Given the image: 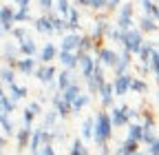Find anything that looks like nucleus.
Returning a JSON list of instances; mask_svg holds the SVG:
<instances>
[{
    "label": "nucleus",
    "instance_id": "obj_1",
    "mask_svg": "<svg viewBox=\"0 0 159 155\" xmlns=\"http://www.w3.org/2000/svg\"><path fill=\"white\" fill-rule=\"evenodd\" d=\"M111 138H113V124H111L108 113L102 109V111H97V115L93 118V138L91 140H95V144L99 148H104V146H108Z\"/></svg>",
    "mask_w": 159,
    "mask_h": 155
},
{
    "label": "nucleus",
    "instance_id": "obj_2",
    "mask_svg": "<svg viewBox=\"0 0 159 155\" xmlns=\"http://www.w3.org/2000/svg\"><path fill=\"white\" fill-rule=\"evenodd\" d=\"M142 42H144V33L139 31V29H128V31H124L122 42H119V45H122L124 51H128L130 55H137L139 47H142Z\"/></svg>",
    "mask_w": 159,
    "mask_h": 155
},
{
    "label": "nucleus",
    "instance_id": "obj_3",
    "mask_svg": "<svg viewBox=\"0 0 159 155\" xmlns=\"http://www.w3.org/2000/svg\"><path fill=\"white\" fill-rule=\"evenodd\" d=\"M137 111L130 109V106H113V111L108 113V118H111V124L113 126H126L133 118H137Z\"/></svg>",
    "mask_w": 159,
    "mask_h": 155
},
{
    "label": "nucleus",
    "instance_id": "obj_4",
    "mask_svg": "<svg viewBox=\"0 0 159 155\" xmlns=\"http://www.w3.org/2000/svg\"><path fill=\"white\" fill-rule=\"evenodd\" d=\"M117 9H119V13H117V22H115V27H117L119 31H128V29H133V16H135L133 5H130V2H124V5H119Z\"/></svg>",
    "mask_w": 159,
    "mask_h": 155
},
{
    "label": "nucleus",
    "instance_id": "obj_5",
    "mask_svg": "<svg viewBox=\"0 0 159 155\" xmlns=\"http://www.w3.org/2000/svg\"><path fill=\"white\" fill-rule=\"evenodd\" d=\"M104 82H106V78H104V67L99 64V62H95L93 73L86 78V84H89V95H97V93H99V89L104 87Z\"/></svg>",
    "mask_w": 159,
    "mask_h": 155
},
{
    "label": "nucleus",
    "instance_id": "obj_6",
    "mask_svg": "<svg viewBox=\"0 0 159 155\" xmlns=\"http://www.w3.org/2000/svg\"><path fill=\"white\" fill-rule=\"evenodd\" d=\"M55 73H57V69H55L53 64H38L35 71H33L35 80H38V82H42V84H53Z\"/></svg>",
    "mask_w": 159,
    "mask_h": 155
},
{
    "label": "nucleus",
    "instance_id": "obj_7",
    "mask_svg": "<svg viewBox=\"0 0 159 155\" xmlns=\"http://www.w3.org/2000/svg\"><path fill=\"white\" fill-rule=\"evenodd\" d=\"M117 53L113 51V49H108V47H99L97 51H95V60L99 62V64H102V67H115L117 64Z\"/></svg>",
    "mask_w": 159,
    "mask_h": 155
},
{
    "label": "nucleus",
    "instance_id": "obj_8",
    "mask_svg": "<svg viewBox=\"0 0 159 155\" xmlns=\"http://www.w3.org/2000/svg\"><path fill=\"white\" fill-rule=\"evenodd\" d=\"M13 11H16V7H9V5L0 7V27H2V33H9V31L16 27Z\"/></svg>",
    "mask_w": 159,
    "mask_h": 155
},
{
    "label": "nucleus",
    "instance_id": "obj_9",
    "mask_svg": "<svg viewBox=\"0 0 159 155\" xmlns=\"http://www.w3.org/2000/svg\"><path fill=\"white\" fill-rule=\"evenodd\" d=\"M35 55H38V60H35V62H40V64H51L55 58H57V47H55L53 42H47V45L40 49Z\"/></svg>",
    "mask_w": 159,
    "mask_h": 155
},
{
    "label": "nucleus",
    "instance_id": "obj_10",
    "mask_svg": "<svg viewBox=\"0 0 159 155\" xmlns=\"http://www.w3.org/2000/svg\"><path fill=\"white\" fill-rule=\"evenodd\" d=\"M130 73H122V75H115L113 78V93L115 95H126L128 93V87H130Z\"/></svg>",
    "mask_w": 159,
    "mask_h": 155
},
{
    "label": "nucleus",
    "instance_id": "obj_11",
    "mask_svg": "<svg viewBox=\"0 0 159 155\" xmlns=\"http://www.w3.org/2000/svg\"><path fill=\"white\" fill-rule=\"evenodd\" d=\"M53 111H55V115H57L60 120H66L69 115H71V104L64 102L60 93H55V95H53Z\"/></svg>",
    "mask_w": 159,
    "mask_h": 155
},
{
    "label": "nucleus",
    "instance_id": "obj_12",
    "mask_svg": "<svg viewBox=\"0 0 159 155\" xmlns=\"http://www.w3.org/2000/svg\"><path fill=\"white\" fill-rule=\"evenodd\" d=\"M55 60H60V64H62L64 69H69V71L77 69V55H75V51H60L57 49V58H55Z\"/></svg>",
    "mask_w": 159,
    "mask_h": 155
},
{
    "label": "nucleus",
    "instance_id": "obj_13",
    "mask_svg": "<svg viewBox=\"0 0 159 155\" xmlns=\"http://www.w3.org/2000/svg\"><path fill=\"white\" fill-rule=\"evenodd\" d=\"M35 67H38V62H35V58H18L16 60V71L18 73H25V75H33V71H35Z\"/></svg>",
    "mask_w": 159,
    "mask_h": 155
},
{
    "label": "nucleus",
    "instance_id": "obj_14",
    "mask_svg": "<svg viewBox=\"0 0 159 155\" xmlns=\"http://www.w3.org/2000/svg\"><path fill=\"white\" fill-rule=\"evenodd\" d=\"M95 58L91 55V53H84L82 58H80V60H77V67H80V73H82V78H84V80H86V78L93 73V69H95Z\"/></svg>",
    "mask_w": 159,
    "mask_h": 155
},
{
    "label": "nucleus",
    "instance_id": "obj_15",
    "mask_svg": "<svg viewBox=\"0 0 159 155\" xmlns=\"http://www.w3.org/2000/svg\"><path fill=\"white\" fill-rule=\"evenodd\" d=\"M71 82H75V80H73V71L62 69L60 73H55V87H57V93H62Z\"/></svg>",
    "mask_w": 159,
    "mask_h": 155
},
{
    "label": "nucleus",
    "instance_id": "obj_16",
    "mask_svg": "<svg viewBox=\"0 0 159 155\" xmlns=\"http://www.w3.org/2000/svg\"><path fill=\"white\" fill-rule=\"evenodd\" d=\"M18 53H20V55H25V58H35V53H38V45L31 40V38H25V40H20V42H18Z\"/></svg>",
    "mask_w": 159,
    "mask_h": 155
},
{
    "label": "nucleus",
    "instance_id": "obj_17",
    "mask_svg": "<svg viewBox=\"0 0 159 155\" xmlns=\"http://www.w3.org/2000/svg\"><path fill=\"white\" fill-rule=\"evenodd\" d=\"M33 29L38 33H53V27H51V13H42L40 18L33 20Z\"/></svg>",
    "mask_w": 159,
    "mask_h": 155
},
{
    "label": "nucleus",
    "instance_id": "obj_18",
    "mask_svg": "<svg viewBox=\"0 0 159 155\" xmlns=\"http://www.w3.org/2000/svg\"><path fill=\"white\" fill-rule=\"evenodd\" d=\"M80 33H64L62 42H60V51H75L80 47Z\"/></svg>",
    "mask_w": 159,
    "mask_h": 155
},
{
    "label": "nucleus",
    "instance_id": "obj_19",
    "mask_svg": "<svg viewBox=\"0 0 159 155\" xmlns=\"http://www.w3.org/2000/svg\"><path fill=\"white\" fill-rule=\"evenodd\" d=\"M31 126H22L20 131H16L13 135H16V144H18V151H25L27 146H29V140H31Z\"/></svg>",
    "mask_w": 159,
    "mask_h": 155
},
{
    "label": "nucleus",
    "instance_id": "obj_20",
    "mask_svg": "<svg viewBox=\"0 0 159 155\" xmlns=\"http://www.w3.org/2000/svg\"><path fill=\"white\" fill-rule=\"evenodd\" d=\"M64 20H66V31L77 33V29H80V11H77V7L69 9V13L64 16Z\"/></svg>",
    "mask_w": 159,
    "mask_h": 155
},
{
    "label": "nucleus",
    "instance_id": "obj_21",
    "mask_svg": "<svg viewBox=\"0 0 159 155\" xmlns=\"http://www.w3.org/2000/svg\"><path fill=\"white\" fill-rule=\"evenodd\" d=\"M157 51V45L152 42V40H144L142 42V47H139V51H137V55H139V60L144 62V67H146V62L150 60V55Z\"/></svg>",
    "mask_w": 159,
    "mask_h": 155
},
{
    "label": "nucleus",
    "instance_id": "obj_22",
    "mask_svg": "<svg viewBox=\"0 0 159 155\" xmlns=\"http://www.w3.org/2000/svg\"><path fill=\"white\" fill-rule=\"evenodd\" d=\"M27 87H22V84H18V82H13V84H9L7 87V95L13 100V102H18V100H25L27 98Z\"/></svg>",
    "mask_w": 159,
    "mask_h": 155
},
{
    "label": "nucleus",
    "instance_id": "obj_23",
    "mask_svg": "<svg viewBox=\"0 0 159 155\" xmlns=\"http://www.w3.org/2000/svg\"><path fill=\"white\" fill-rule=\"evenodd\" d=\"M139 31H142V33H157V31H159L157 18H150V16H142V20H139Z\"/></svg>",
    "mask_w": 159,
    "mask_h": 155
},
{
    "label": "nucleus",
    "instance_id": "obj_24",
    "mask_svg": "<svg viewBox=\"0 0 159 155\" xmlns=\"http://www.w3.org/2000/svg\"><path fill=\"white\" fill-rule=\"evenodd\" d=\"M97 95H102V109H108L113 106V98H115V93H113V84L111 82H104V87L99 89Z\"/></svg>",
    "mask_w": 159,
    "mask_h": 155
},
{
    "label": "nucleus",
    "instance_id": "obj_25",
    "mask_svg": "<svg viewBox=\"0 0 159 155\" xmlns=\"http://www.w3.org/2000/svg\"><path fill=\"white\" fill-rule=\"evenodd\" d=\"M16 111V102L9 98V95H7V91H2V93H0V113H2V115H7V118H9V115Z\"/></svg>",
    "mask_w": 159,
    "mask_h": 155
},
{
    "label": "nucleus",
    "instance_id": "obj_26",
    "mask_svg": "<svg viewBox=\"0 0 159 155\" xmlns=\"http://www.w3.org/2000/svg\"><path fill=\"white\" fill-rule=\"evenodd\" d=\"M80 93H82V89H80V84H77V82H71V84H69V87H66V89H64L62 93H60V95H62V100H64V102L73 104V100L77 98Z\"/></svg>",
    "mask_w": 159,
    "mask_h": 155
},
{
    "label": "nucleus",
    "instance_id": "obj_27",
    "mask_svg": "<svg viewBox=\"0 0 159 155\" xmlns=\"http://www.w3.org/2000/svg\"><path fill=\"white\" fill-rule=\"evenodd\" d=\"M16 82V69H11V67H2L0 69V84H13Z\"/></svg>",
    "mask_w": 159,
    "mask_h": 155
},
{
    "label": "nucleus",
    "instance_id": "obj_28",
    "mask_svg": "<svg viewBox=\"0 0 159 155\" xmlns=\"http://www.w3.org/2000/svg\"><path fill=\"white\" fill-rule=\"evenodd\" d=\"M91 102V95H84V93H80L77 98L73 100V104H71V113H80L86 104Z\"/></svg>",
    "mask_w": 159,
    "mask_h": 155
},
{
    "label": "nucleus",
    "instance_id": "obj_29",
    "mask_svg": "<svg viewBox=\"0 0 159 155\" xmlns=\"http://www.w3.org/2000/svg\"><path fill=\"white\" fill-rule=\"evenodd\" d=\"M51 27H53V33H66V20L62 16L51 13Z\"/></svg>",
    "mask_w": 159,
    "mask_h": 155
},
{
    "label": "nucleus",
    "instance_id": "obj_30",
    "mask_svg": "<svg viewBox=\"0 0 159 155\" xmlns=\"http://www.w3.org/2000/svg\"><path fill=\"white\" fill-rule=\"evenodd\" d=\"M139 146H142L139 142H135V140H128V138H126V140H124V144L119 146V151H122L124 155H133V153H137V151H142Z\"/></svg>",
    "mask_w": 159,
    "mask_h": 155
},
{
    "label": "nucleus",
    "instance_id": "obj_31",
    "mask_svg": "<svg viewBox=\"0 0 159 155\" xmlns=\"http://www.w3.org/2000/svg\"><path fill=\"white\" fill-rule=\"evenodd\" d=\"M128 140H135L142 144V124H135V122H128Z\"/></svg>",
    "mask_w": 159,
    "mask_h": 155
},
{
    "label": "nucleus",
    "instance_id": "obj_32",
    "mask_svg": "<svg viewBox=\"0 0 159 155\" xmlns=\"http://www.w3.org/2000/svg\"><path fill=\"white\" fill-rule=\"evenodd\" d=\"M142 7H144V16H150V18H157L159 16L157 0H142Z\"/></svg>",
    "mask_w": 159,
    "mask_h": 155
},
{
    "label": "nucleus",
    "instance_id": "obj_33",
    "mask_svg": "<svg viewBox=\"0 0 159 155\" xmlns=\"http://www.w3.org/2000/svg\"><path fill=\"white\" fill-rule=\"evenodd\" d=\"M128 91H135V93H148V84L142 80V78H130V87Z\"/></svg>",
    "mask_w": 159,
    "mask_h": 155
},
{
    "label": "nucleus",
    "instance_id": "obj_34",
    "mask_svg": "<svg viewBox=\"0 0 159 155\" xmlns=\"http://www.w3.org/2000/svg\"><path fill=\"white\" fill-rule=\"evenodd\" d=\"M13 20H16V25H18V22H27V20H31V11H29V7H18V9L13 11Z\"/></svg>",
    "mask_w": 159,
    "mask_h": 155
},
{
    "label": "nucleus",
    "instance_id": "obj_35",
    "mask_svg": "<svg viewBox=\"0 0 159 155\" xmlns=\"http://www.w3.org/2000/svg\"><path fill=\"white\" fill-rule=\"evenodd\" d=\"M69 155H89V148L84 146L82 138H75V140H73V144H71V153H69Z\"/></svg>",
    "mask_w": 159,
    "mask_h": 155
},
{
    "label": "nucleus",
    "instance_id": "obj_36",
    "mask_svg": "<svg viewBox=\"0 0 159 155\" xmlns=\"http://www.w3.org/2000/svg\"><path fill=\"white\" fill-rule=\"evenodd\" d=\"M53 9H57V13L64 18L69 13V9H71V2L69 0H53Z\"/></svg>",
    "mask_w": 159,
    "mask_h": 155
},
{
    "label": "nucleus",
    "instance_id": "obj_37",
    "mask_svg": "<svg viewBox=\"0 0 159 155\" xmlns=\"http://www.w3.org/2000/svg\"><path fill=\"white\" fill-rule=\"evenodd\" d=\"M142 115H144V124L142 126L144 129H155V111L152 109H146Z\"/></svg>",
    "mask_w": 159,
    "mask_h": 155
},
{
    "label": "nucleus",
    "instance_id": "obj_38",
    "mask_svg": "<svg viewBox=\"0 0 159 155\" xmlns=\"http://www.w3.org/2000/svg\"><path fill=\"white\" fill-rule=\"evenodd\" d=\"M93 138V118H86L82 124V140H91Z\"/></svg>",
    "mask_w": 159,
    "mask_h": 155
},
{
    "label": "nucleus",
    "instance_id": "obj_39",
    "mask_svg": "<svg viewBox=\"0 0 159 155\" xmlns=\"http://www.w3.org/2000/svg\"><path fill=\"white\" fill-rule=\"evenodd\" d=\"M9 33H11V35L16 38L18 42H20V40H25V38H29V35H27V29H25V27H13V29H11Z\"/></svg>",
    "mask_w": 159,
    "mask_h": 155
},
{
    "label": "nucleus",
    "instance_id": "obj_40",
    "mask_svg": "<svg viewBox=\"0 0 159 155\" xmlns=\"http://www.w3.org/2000/svg\"><path fill=\"white\" fill-rule=\"evenodd\" d=\"M33 120H35L33 111H31V109H25V113H22V126H31Z\"/></svg>",
    "mask_w": 159,
    "mask_h": 155
},
{
    "label": "nucleus",
    "instance_id": "obj_41",
    "mask_svg": "<svg viewBox=\"0 0 159 155\" xmlns=\"http://www.w3.org/2000/svg\"><path fill=\"white\" fill-rule=\"evenodd\" d=\"M106 7V0H89V7L86 9H93V11H102Z\"/></svg>",
    "mask_w": 159,
    "mask_h": 155
},
{
    "label": "nucleus",
    "instance_id": "obj_42",
    "mask_svg": "<svg viewBox=\"0 0 159 155\" xmlns=\"http://www.w3.org/2000/svg\"><path fill=\"white\" fill-rule=\"evenodd\" d=\"M55 120H57V115H55V111H51L47 118H44V124H42V129H51L53 124H55Z\"/></svg>",
    "mask_w": 159,
    "mask_h": 155
},
{
    "label": "nucleus",
    "instance_id": "obj_43",
    "mask_svg": "<svg viewBox=\"0 0 159 155\" xmlns=\"http://www.w3.org/2000/svg\"><path fill=\"white\" fill-rule=\"evenodd\" d=\"M38 5H40V9H42V13H51L53 0H38Z\"/></svg>",
    "mask_w": 159,
    "mask_h": 155
},
{
    "label": "nucleus",
    "instance_id": "obj_44",
    "mask_svg": "<svg viewBox=\"0 0 159 155\" xmlns=\"http://www.w3.org/2000/svg\"><path fill=\"white\" fill-rule=\"evenodd\" d=\"M119 5H122V0H106V7H104V9H106V11H115Z\"/></svg>",
    "mask_w": 159,
    "mask_h": 155
},
{
    "label": "nucleus",
    "instance_id": "obj_45",
    "mask_svg": "<svg viewBox=\"0 0 159 155\" xmlns=\"http://www.w3.org/2000/svg\"><path fill=\"white\" fill-rule=\"evenodd\" d=\"M29 109L33 111L35 118H38V115H42V104H40V102H31V104H29Z\"/></svg>",
    "mask_w": 159,
    "mask_h": 155
},
{
    "label": "nucleus",
    "instance_id": "obj_46",
    "mask_svg": "<svg viewBox=\"0 0 159 155\" xmlns=\"http://www.w3.org/2000/svg\"><path fill=\"white\" fill-rule=\"evenodd\" d=\"M148 155H159V142L157 140L152 144H148Z\"/></svg>",
    "mask_w": 159,
    "mask_h": 155
},
{
    "label": "nucleus",
    "instance_id": "obj_47",
    "mask_svg": "<svg viewBox=\"0 0 159 155\" xmlns=\"http://www.w3.org/2000/svg\"><path fill=\"white\" fill-rule=\"evenodd\" d=\"M13 2H16L18 7H29V5H31V0H13Z\"/></svg>",
    "mask_w": 159,
    "mask_h": 155
},
{
    "label": "nucleus",
    "instance_id": "obj_48",
    "mask_svg": "<svg viewBox=\"0 0 159 155\" xmlns=\"http://www.w3.org/2000/svg\"><path fill=\"white\" fill-rule=\"evenodd\" d=\"M7 146V138H5V135L2 133H0V153H2V148Z\"/></svg>",
    "mask_w": 159,
    "mask_h": 155
},
{
    "label": "nucleus",
    "instance_id": "obj_49",
    "mask_svg": "<svg viewBox=\"0 0 159 155\" xmlns=\"http://www.w3.org/2000/svg\"><path fill=\"white\" fill-rule=\"evenodd\" d=\"M75 7H89V0H75Z\"/></svg>",
    "mask_w": 159,
    "mask_h": 155
},
{
    "label": "nucleus",
    "instance_id": "obj_50",
    "mask_svg": "<svg viewBox=\"0 0 159 155\" xmlns=\"http://www.w3.org/2000/svg\"><path fill=\"white\" fill-rule=\"evenodd\" d=\"M102 155H111V153H108V146H104V148H102Z\"/></svg>",
    "mask_w": 159,
    "mask_h": 155
},
{
    "label": "nucleus",
    "instance_id": "obj_51",
    "mask_svg": "<svg viewBox=\"0 0 159 155\" xmlns=\"http://www.w3.org/2000/svg\"><path fill=\"white\" fill-rule=\"evenodd\" d=\"M2 91H5V84H0V93H2Z\"/></svg>",
    "mask_w": 159,
    "mask_h": 155
},
{
    "label": "nucleus",
    "instance_id": "obj_52",
    "mask_svg": "<svg viewBox=\"0 0 159 155\" xmlns=\"http://www.w3.org/2000/svg\"><path fill=\"white\" fill-rule=\"evenodd\" d=\"M133 155H144V153H142V151H137V153H133Z\"/></svg>",
    "mask_w": 159,
    "mask_h": 155
},
{
    "label": "nucleus",
    "instance_id": "obj_53",
    "mask_svg": "<svg viewBox=\"0 0 159 155\" xmlns=\"http://www.w3.org/2000/svg\"><path fill=\"white\" fill-rule=\"evenodd\" d=\"M0 35H2V27H0Z\"/></svg>",
    "mask_w": 159,
    "mask_h": 155
}]
</instances>
